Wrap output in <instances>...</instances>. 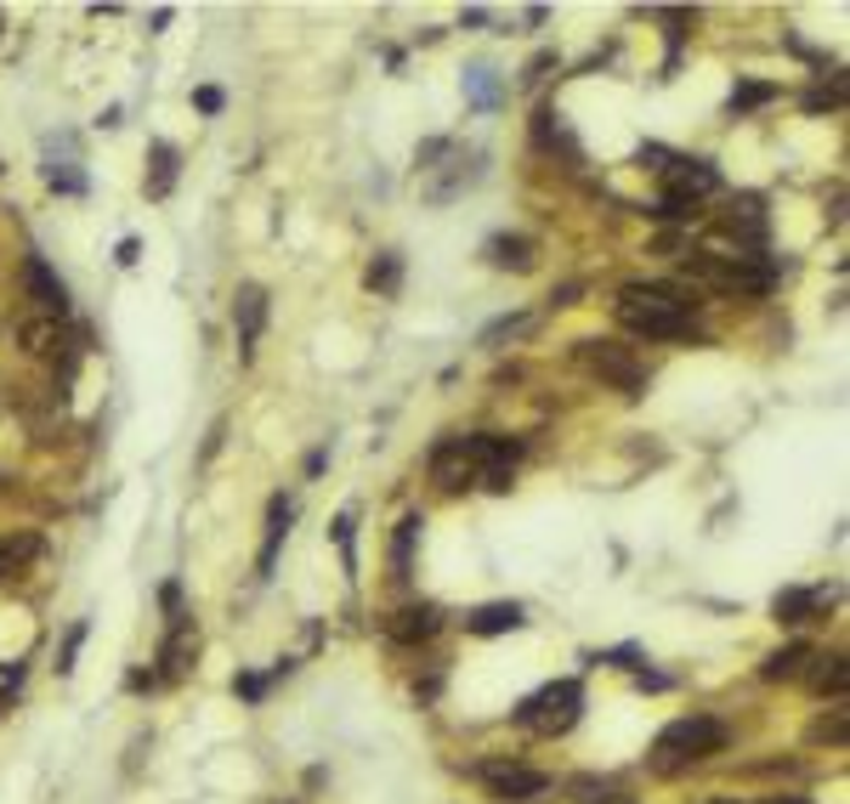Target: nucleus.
Returning <instances> with one entry per match:
<instances>
[{"label":"nucleus","instance_id":"35","mask_svg":"<svg viewBox=\"0 0 850 804\" xmlns=\"http://www.w3.org/2000/svg\"><path fill=\"white\" fill-rule=\"evenodd\" d=\"M839 91H845V85H834V91H811V96H805V108H811V114H816V108H834V103H839Z\"/></svg>","mask_w":850,"mask_h":804},{"label":"nucleus","instance_id":"30","mask_svg":"<svg viewBox=\"0 0 850 804\" xmlns=\"http://www.w3.org/2000/svg\"><path fill=\"white\" fill-rule=\"evenodd\" d=\"M267 686H273L267 675H239V680H233V691H239L244 702H261V697H267Z\"/></svg>","mask_w":850,"mask_h":804},{"label":"nucleus","instance_id":"23","mask_svg":"<svg viewBox=\"0 0 850 804\" xmlns=\"http://www.w3.org/2000/svg\"><path fill=\"white\" fill-rule=\"evenodd\" d=\"M466 91H471L476 108H499V96H505V85L494 80V69H482V62H476V69H466Z\"/></svg>","mask_w":850,"mask_h":804},{"label":"nucleus","instance_id":"15","mask_svg":"<svg viewBox=\"0 0 850 804\" xmlns=\"http://www.w3.org/2000/svg\"><path fill=\"white\" fill-rule=\"evenodd\" d=\"M41 532H7L0 539V578H12V573H23L28 561H41Z\"/></svg>","mask_w":850,"mask_h":804},{"label":"nucleus","instance_id":"28","mask_svg":"<svg viewBox=\"0 0 850 804\" xmlns=\"http://www.w3.org/2000/svg\"><path fill=\"white\" fill-rule=\"evenodd\" d=\"M46 182H51L57 193H85V176L74 171V164H46Z\"/></svg>","mask_w":850,"mask_h":804},{"label":"nucleus","instance_id":"24","mask_svg":"<svg viewBox=\"0 0 850 804\" xmlns=\"http://www.w3.org/2000/svg\"><path fill=\"white\" fill-rule=\"evenodd\" d=\"M533 329V318L528 312H510V318H494L482 329V346H499V341H521V334Z\"/></svg>","mask_w":850,"mask_h":804},{"label":"nucleus","instance_id":"16","mask_svg":"<svg viewBox=\"0 0 850 804\" xmlns=\"http://www.w3.org/2000/svg\"><path fill=\"white\" fill-rule=\"evenodd\" d=\"M823 595H828V589H782V595L771 600V612H777V623H789V629H794V623H811V612L823 607Z\"/></svg>","mask_w":850,"mask_h":804},{"label":"nucleus","instance_id":"17","mask_svg":"<svg viewBox=\"0 0 850 804\" xmlns=\"http://www.w3.org/2000/svg\"><path fill=\"white\" fill-rule=\"evenodd\" d=\"M420 516H403L398 521V532H391V573L398 578H409V566H414V544H420Z\"/></svg>","mask_w":850,"mask_h":804},{"label":"nucleus","instance_id":"8","mask_svg":"<svg viewBox=\"0 0 850 804\" xmlns=\"http://www.w3.org/2000/svg\"><path fill=\"white\" fill-rule=\"evenodd\" d=\"M437 629H443V607L437 600H414V607H403L398 618H391V641L420 646V641H432Z\"/></svg>","mask_w":850,"mask_h":804},{"label":"nucleus","instance_id":"33","mask_svg":"<svg viewBox=\"0 0 850 804\" xmlns=\"http://www.w3.org/2000/svg\"><path fill=\"white\" fill-rule=\"evenodd\" d=\"M193 103H199L205 114H221V103H227V96H221L216 85H199V91H193Z\"/></svg>","mask_w":850,"mask_h":804},{"label":"nucleus","instance_id":"38","mask_svg":"<svg viewBox=\"0 0 850 804\" xmlns=\"http://www.w3.org/2000/svg\"><path fill=\"white\" fill-rule=\"evenodd\" d=\"M573 300H578V284H562V289L550 295V307H573Z\"/></svg>","mask_w":850,"mask_h":804},{"label":"nucleus","instance_id":"12","mask_svg":"<svg viewBox=\"0 0 850 804\" xmlns=\"http://www.w3.org/2000/svg\"><path fill=\"white\" fill-rule=\"evenodd\" d=\"M432 476H437L448 493H460V487H471V482H476L471 459L460 453V437H448V443H437V448H432Z\"/></svg>","mask_w":850,"mask_h":804},{"label":"nucleus","instance_id":"29","mask_svg":"<svg viewBox=\"0 0 850 804\" xmlns=\"http://www.w3.org/2000/svg\"><path fill=\"white\" fill-rule=\"evenodd\" d=\"M590 663H618V668H641V646H612V652H590Z\"/></svg>","mask_w":850,"mask_h":804},{"label":"nucleus","instance_id":"41","mask_svg":"<svg viewBox=\"0 0 850 804\" xmlns=\"http://www.w3.org/2000/svg\"><path fill=\"white\" fill-rule=\"evenodd\" d=\"M766 804H811V799H766Z\"/></svg>","mask_w":850,"mask_h":804},{"label":"nucleus","instance_id":"39","mask_svg":"<svg viewBox=\"0 0 850 804\" xmlns=\"http://www.w3.org/2000/svg\"><path fill=\"white\" fill-rule=\"evenodd\" d=\"M323 464H330V453H323V448H318V453H307V476H323Z\"/></svg>","mask_w":850,"mask_h":804},{"label":"nucleus","instance_id":"1","mask_svg":"<svg viewBox=\"0 0 850 804\" xmlns=\"http://www.w3.org/2000/svg\"><path fill=\"white\" fill-rule=\"evenodd\" d=\"M618 323L646 334V341H675V334L692 329V300H680L664 284H624L618 289Z\"/></svg>","mask_w":850,"mask_h":804},{"label":"nucleus","instance_id":"11","mask_svg":"<svg viewBox=\"0 0 850 804\" xmlns=\"http://www.w3.org/2000/svg\"><path fill=\"white\" fill-rule=\"evenodd\" d=\"M289 521H296V498H273V510H267V544H261V561H255V573L261 578H273V566H278V550L289 539Z\"/></svg>","mask_w":850,"mask_h":804},{"label":"nucleus","instance_id":"2","mask_svg":"<svg viewBox=\"0 0 850 804\" xmlns=\"http://www.w3.org/2000/svg\"><path fill=\"white\" fill-rule=\"evenodd\" d=\"M726 748V725L714 714H692V720H675L658 731V743H652V765L658 770H680V765H698L709 754Z\"/></svg>","mask_w":850,"mask_h":804},{"label":"nucleus","instance_id":"20","mask_svg":"<svg viewBox=\"0 0 850 804\" xmlns=\"http://www.w3.org/2000/svg\"><path fill=\"white\" fill-rule=\"evenodd\" d=\"M364 284H369L375 295H398V289H403V255H391V250H386V255H375Z\"/></svg>","mask_w":850,"mask_h":804},{"label":"nucleus","instance_id":"27","mask_svg":"<svg viewBox=\"0 0 850 804\" xmlns=\"http://www.w3.org/2000/svg\"><path fill=\"white\" fill-rule=\"evenodd\" d=\"M658 221H698V198H680V193H664V205L652 210Z\"/></svg>","mask_w":850,"mask_h":804},{"label":"nucleus","instance_id":"9","mask_svg":"<svg viewBox=\"0 0 850 804\" xmlns=\"http://www.w3.org/2000/svg\"><path fill=\"white\" fill-rule=\"evenodd\" d=\"M193 646H199L193 623H187V618H171V634H165V646H159V675H165V680H182L187 663H193Z\"/></svg>","mask_w":850,"mask_h":804},{"label":"nucleus","instance_id":"18","mask_svg":"<svg viewBox=\"0 0 850 804\" xmlns=\"http://www.w3.org/2000/svg\"><path fill=\"white\" fill-rule=\"evenodd\" d=\"M148 159H153V171H148V198H165V193L176 187V148H171V142H153Z\"/></svg>","mask_w":850,"mask_h":804},{"label":"nucleus","instance_id":"3","mask_svg":"<svg viewBox=\"0 0 850 804\" xmlns=\"http://www.w3.org/2000/svg\"><path fill=\"white\" fill-rule=\"evenodd\" d=\"M578 709H584V686L578 680H550L544 691H533L528 702H521L516 720L544 731V736H562V731L578 725Z\"/></svg>","mask_w":850,"mask_h":804},{"label":"nucleus","instance_id":"19","mask_svg":"<svg viewBox=\"0 0 850 804\" xmlns=\"http://www.w3.org/2000/svg\"><path fill=\"white\" fill-rule=\"evenodd\" d=\"M330 539L341 550V566H346V578H357V510H341L330 521Z\"/></svg>","mask_w":850,"mask_h":804},{"label":"nucleus","instance_id":"31","mask_svg":"<svg viewBox=\"0 0 850 804\" xmlns=\"http://www.w3.org/2000/svg\"><path fill=\"white\" fill-rule=\"evenodd\" d=\"M823 691H834V697H845V657H834V663L823 668Z\"/></svg>","mask_w":850,"mask_h":804},{"label":"nucleus","instance_id":"40","mask_svg":"<svg viewBox=\"0 0 850 804\" xmlns=\"http://www.w3.org/2000/svg\"><path fill=\"white\" fill-rule=\"evenodd\" d=\"M460 23H466V28H482V23H487V12H482V7H471V12H460Z\"/></svg>","mask_w":850,"mask_h":804},{"label":"nucleus","instance_id":"4","mask_svg":"<svg viewBox=\"0 0 850 804\" xmlns=\"http://www.w3.org/2000/svg\"><path fill=\"white\" fill-rule=\"evenodd\" d=\"M578 363L590 368V375L612 380L618 391H630V397H641V386H646L641 363H635L624 346H612V341H578Z\"/></svg>","mask_w":850,"mask_h":804},{"label":"nucleus","instance_id":"26","mask_svg":"<svg viewBox=\"0 0 850 804\" xmlns=\"http://www.w3.org/2000/svg\"><path fill=\"white\" fill-rule=\"evenodd\" d=\"M85 634H91V623L80 618L69 634H62V652H57V675H74V657H80V646H85Z\"/></svg>","mask_w":850,"mask_h":804},{"label":"nucleus","instance_id":"22","mask_svg":"<svg viewBox=\"0 0 850 804\" xmlns=\"http://www.w3.org/2000/svg\"><path fill=\"white\" fill-rule=\"evenodd\" d=\"M18 334H23V346L35 352V357H46V352H57V346H62V329H57V318H28Z\"/></svg>","mask_w":850,"mask_h":804},{"label":"nucleus","instance_id":"37","mask_svg":"<svg viewBox=\"0 0 850 804\" xmlns=\"http://www.w3.org/2000/svg\"><path fill=\"white\" fill-rule=\"evenodd\" d=\"M125 686H130V691H153L159 675H142V668H137V675H125Z\"/></svg>","mask_w":850,"mask_h":804},{"label":"nucleus","instance_id":"5","mask_svg":"<svg viewBox=\"0 0 850 804\" xmlns=\"http://www.w3.org/2000/svg\"><path fill=\"white\" fill-rule=\"evenodd\" d=\"M482 782L499 799H516V804H528V799H539L550 788V777H539V770H528V765H482Z\"/></svg>","mask_w":850,"mask_h":804},{"label":"nucleus","instance_id":"34","mask_svg":"<svg viewBox=\"0 0 850 804\" xmlns=\"http://www.w3.org/2000/svg\"><path fill=\"white\" fill-rule=\"evenodd\" d=\"M159 607H165L171 618H182V584H165V589H159Z\"/></svg>","mask_w":850,"mask_h":804},{"label":"nucleus","instance_id":"7","mask_svg":"<svg viewBox=\"0 0 850 804\" xmlns=\"http://www.w3.org/2000/svg\"><path fill=\"white\" fill-rule=\"evenodd\" d=\"M261 323H267V289L244 284V289L233 295V329H239V352H244V357H250L255 341H261Z\"/></svg>","mask_w":850,"mask_h":804},{"label":"nucleus","instance_id":"42","mask_svg":"<svg viewBox=\"0 0 850 804\" xmlns=\"http://www.w3.org/2000/svg\"><path fill=\"white\" fill-rule=\"evenodd\" d=\"M709 804H737V799H709Z\"/></svg>","mask_w":850,"mask_h":804},{"label":"nucleus","instance_id":"14","mask_svg":"<svg viewBox=\"0 0 850 804\" xmlns=\"http://www.w3.org/2000/svg\"><path fill=\"white\" fill-rule=\"evenodd\" d=\"M487 261H494L499 273H533V239L499 232V239H487Z\"/></svg>","mask_w":850,"mask_h":804},{"label":"nucleus","instance_id":"32","mask_svg":"<svg viewBox=\"0 0 850 804\" xmlns=\"http://www.w3.org/2000/svg\"><path fill=\"white\" fill-rule=\"evenodd\" d=\"M635 686H641V691H669V675H658V668L641 663V668H635Z\"/></svg>","mask_w":850,"mask_h":804},{"label":"nucleus","instance_id":"13","mask_svg":"<svg viewBox=\"0 0 850 804\" xmlns=\"http://www.w3.org/2000/svg\"><path fill=\"white\" fill-rule=\"evenodd\" d=\"M521 623H528L521 600H487V607H476V612L466 618V629L482 634V641H487V634H510V629H521Z\"/></svg>","mask_w":850,"mask_h":804},{"label":"nucleus","instance_id":"25","mask_svg":"<svg viewBox=\"0 0 850 804\" xmlns=\"http://www.w3.org/2000/svg\"><path fill=\"white\" fill-rule=\"evenodd\" d=\"M771 96H777V85H766V80H743L737 91H732V114H748V108H766L771 103Z\"/></svg>","mask_w":850,"mask_h":804},{"label":"nucleus","instance_id":"10","mask_svg":"<svg viewBox=\"0 0 850 804\" xmlns=\"http://www.w3.org/2000/svg\"><path fill=\"white\" fill-rule=\"evenodd\" d=\"M23 284H28V295H35L46 312H57V318L69 312V289H62V278L51 273L41 255H28V261H23Z\"/></svg>","mask_w":850,"mask_h":804},{"label":"nucleus","instance_id":"36","mask_svg":"<svg viewBox=\"0 0 850 804\" xmlns=\"http://www.w3.org/2000/svg\"><path fill=\"white\" fill-rule=\"evenodd\" d=\"M137 255H142V244H137V239H119V255H114L119 266H137Z\"/></svg>","mask_w":850,"mask_h":804},{"label":"nucleus","instance_id":"6","mask_svg":"<svg viewBox=\"0 0 850 804\" xmlns=\"http://www.w3.org/2000/svg\"><path fill=\"white\" fill-rule=\"evenodd\" d=\"M664 182H669V193H680V198H703V193L721 187V171H714L709 159H669V164H664Z\"/></svg>","mask_w":850,"mask_h":804},{"label":"nucleus","instance_id":"21","mask_svg":"<svg viewBox=\"0 0 850 804\" xmlns=\"http://www.w3.org/2000/svg\"><path fill=\"white\" fill-rule=\"evenodd\" d=\"M805 663H811V646L800 641V646H782V652H771V657L760 663V675H766V680H794Z\"/></svg>","mask_w":850,"mask_h":804}]
</instances>
